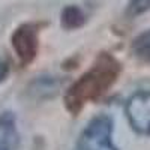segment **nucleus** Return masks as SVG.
Wrapping results in <instances>:
<instances>
[{"label":"nucleus","instance_id":"f257e3e1","mask_svg":"<svg viewBox=\"0 0 150 150\" xmlns=\"http://www.w3.org/2000/svg\"><path fill=\"white\" fill-rule=\"evenodd\" d=\"M122 74L120 62L108 53H101L92 66L74 81L65 93V107L71 114L77 116L90 102L99 101Z\"/></svg>","mask_w":150,"mask_h":150},{"label":"nucleus","instance_id":"f03ea898","mask_svg":"<svg viewBox=\"0 0 150 150\" xmlns=\"http://www.w3.org/2000/svg\"><path fill=\"white\" fill-rule=\"evenodd\" d=\"M78 150H119L112 144L111 117L101 114L92 119L80 137Z\"/></svg>","mask_w":150,"mask_h":150},{"label":"nucleus","instance_id":"7ed1b4c3","mask_svg":"<svg viewBox=\"0 0 150 150\" xmlns=\"http://www.w3.org/2000/svg\"><path fill=\"white\" fill-rule=\"evenodd\" d=\"M11 45L21 66H29L39 53V27L35 23H24L11 35Z\"/></svg>","mask_w":150,"mask_h":150},{"label":"nucleus","instance_id":"20e7f679","mask_svg":"<svg viewBox=\"0 0 150 150\" xmlns=\"http://www.w3.org/2000/svg\"><path fill=\"white\" fill-rule=\"evenodd\" d=\"M126 117L134 131L150 135V90L138 92L128 99Z\"/></svg>","mask_w":150,"mask_h":150},{"label":"nucleus","instance_id":"39448f33","mask_svg":"<svg viewBox=\"0 0 150 150\" xmlns=\"http://www.w3.org/2000/svg\"><path fill=\"white\" fill-rule=\"evenodd\" d=\"M20 144L17 117L12 111H3L0 114V150H20Z\"/></svg>","mask_w":150,"mask_h":150},{"label":"nucleus","instance_id":"423d86ee","mask_svg":"<svg viewBox=\"0 0 150 150\" xmlns=\"http://www.w3.org/2000/svg\"><path fill=\"white\" fill-rule=\"evenodd\" d=\"M59 89V81L54 77H38L30 86L29 92L35 98H50Z\"/></svg>","mask_w":150,"mask_h":150},{"label":"nucleus","instance_id":"0eeeda50","mask_svg":"<svg viewBox=\"0 0 150 150\" xmlns=\"http://www.w3.org/2000/svg\"><path fill=\"white\" fill-rule=\"evenodd\" d=\"M60 23L66 30H75V29H80L86 23V15L80 6L68 5L66 8H63L60 14Z\"/></svg>","mask_w":150,"mask_h":150},{"label":"nucleus","instance_id":"6e6552de","mask_svg":"<svg viewBox=\"0 0 150 150\" xmlns=\"http://www.w3.org/2000/svg\"><path fill=\"white\" fill-rule=\"evenodd\" d=\"M132 53L143 62H150V30L143 32L134 39Z\"/></svg>","mask_w":150,"mask_h":150},{"label":"nucleus","instance_id":"1a4fd4ad","mask_svg":"<svg viewBox=\"0 0 150 150\" xmlns=\"http://www.w3.org/2000/svg\"><path fill=\"white\" fill-rule=\"evenodd\" d=\"M147 11H150V0H131L126 9L129 17L143 15Z\"/></svg>","mask_w":150,"mask_h":150},{"label":"nucleus","instance_id":"9d476101","mask_svg":"<svg viewBox=\"0 0 150 150\" xmlns=\"http://www.w3.org/2000/svg\"><path fill=\"white\" fill-rule=\"evenodd\" d=\"M9 63L6 60H0V84H2L6 78H8V75H9Z\"/></svg>","mask_w":150,"mask_h":150}]
</instances>
